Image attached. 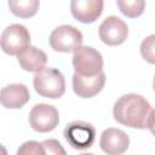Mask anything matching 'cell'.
<instances>
[{
	"mask_svg": "<svg viewBox=\"0 0 155 155\" xmlns=\"http://www.w3.org/2000/svg\"><path fill=\"white\" fill-rule=\"evenodd\" d=\"M130 145L128 136L120 128L109 127L101 134L99 147L107 155H121Z\"/></svg>",
	"mask_w": 155,
	"mask_h": 155,
	"instance_id": "9c48e42d",
	"label": "cell"
},
{
	"mask_svg": "<svg viewBox=\"0 0 155 155\" xmlns=\"http://www.w3.org/2000/svg\"><path fill=\"white\" fill-rule=\"evenodd\" d=\"M98 34L105 45L117 46L126 40L128 35V27L124 19L116 16H109L101 23Z\"/></svg>",
	"mask_w": 155,
	"mask_h": 155,
	"instance_id": "ba28073f",
	"label": "cell"
},
{
	"mask_svg": "<svg viewBox=\"0 0 155 155\" xmlns=\"http://www.w3.org/2000/svg\"><path fill=\"white\" fill-rule=\"evenodd\" d=\"M59 114L56 107L39 103L35 104L29 113V125L36 132H50L58 126Z\"/></svg>",
	"mask_w": 155,
	"mask_h": 155,
	"instance_id": "8992f818",
	"label": "cell"
},
{
	"mask_svg": "<svg viewBox=\"0 0 155 155\" xmlns=\"http://www.w3.org/2000/svg\"><path fill=\"white\" fill-rule=\"evenodd\" d=\"M105 84V74L102 71L93 76H84L78 73L73 75V90L81 98H91L98 94Z\"/></svg>",
	"mask_w": 155,
	"mask_h": 155,
	"instance_id": "30bf717a",
	"label": "cell"
},
{
	"mask_svg": "<svg viewBox=\"0 0 155 155\" xmlns=\"http://www.w3.org/2000/svg\"><path fill=\"white\" fill-rule=\"evenodd\" d=\"M30 98L29 90L23 84H11L1 90L0 101L2 107L7 109H19Z\"/></svg>",
	"mask_w": 155,
	"mask_h": 155,
	"instance_id": "7c38bea8",
	"label": "cell"
},
{
	"mask_svg": "<svg viewBox=\"0 0 155 155\" xmlns=\"http://www.w3.org/2000/svg\"><path fill=\"white\" fill-rule=\"evenodd\" d=\"M35 91L45 98L56 99L65 92V80L63 74L54 68H44L35 73L33 79Z\"/></svg>",
	"mask_w": 155,
	"mask_h": 155,
	"instance_id": "7a4b0ae2",
	"label": "cell"
},
{
	"mask_svg": "<svg viewBox=\"0 0 155 155\" xmlns=\"http://www.w3.org/2000/svg\"><path fill=\"white\" fill-rule=\"evenodd\" d=\"M50 46L57 52H71L79 48L82 44V34L73 25H59L50 34Z\"/></svg>",
	"mask_w": 155,
	"mask_h": 155,
	"instance_id": "5b68a950",
	"label": "cell"
},
{
	"mask_svg": "<svg viewBox=\"0 0 155 155\" xmlns=\"http://www.w3.org/2000/svg\"><path fill=\"white\" fill-rule=\"evenodd\" d=\"M73 67L80 75L93 76L103 71V57L91 46H80L74 51Z\"/></svg>",
	"mask_w": 155,
	"mask_h": 155,
	"instance_id": "3957f363",
	"label": "cell"
},
{
	"mask_svg": "<svg viewBox=\"0 0 155 155\" xmlns=\"http://www.w3.org/2000/svg\"><path fill=\"white\" fill-rule=\"evenodd\" d=\"M140 54L150 64H155V34L143 39L140 44Z\"/></svg>",
	"mask_w": 155,
	"mask_h": 155,
	"instance_id": "2e32d148",
	"label": "cell"
},
{
	"mask_svg": "<svg viewBox=\"0 0 155 155\" xmlns=\"http://www.w3.org/2000/svg\"><path fill=\"white\" fill-rule=\"evenodd\" d=\"M103 0H73L70 11L75 19L81 23L94 22L103 11Z\"/></svg>",
	"mask_w": 155,
	"mask_h": 155,
	"instance_id": "8fae6325",
	"label": "cell"
},
{
	"mask_svg": "<svg viewBox=\"0 0 155 155\" xmlns=\"http://www.w3.org/2000/svg\"><path fill=\"white\" fill-rule=\"evenodd\" d=\"M45 155H67L64 148L57 139H46L41 142Z\"/></svg>",
	"mask_w": 155,
	"mask_h": 155,
	"instance_id": "ac0fdd59",
	"label": "cell"
},
{
	"mask_svg": "<svg viewBox=\"0 0 155 155\" xmlns=\"http://www.w3.org/2000/svg\"><path fill=\"white\" fill-rule=\"evenodd\" d=\"M150 103L140 94L128 93L121 96L114 104V119L127 127L143 130L148 127L151 114Z\"/></svg>",
	"mask_w": 155,
	"mask_h": 155,
	"instance_id": "6da1fadb",
	"label": "cell"
},
{
	"mask_svg": "<svg viewBox=\"0 0 155 155\" xmlns=\"http://www.w3.org/2000/svg\"><path fill=\"white\" fill-rule=\"evenodd\" d=\"M153 88H154V91H155V76H154V80H153Z\"/></svg>",
	"mask_w": 155,
	"mask_h": 155,
	"instance_id": "ffe728a7",
	"label": "cell"
},
{
	"mask_svg": "<svg viewBox=\"0 0 155 155\" xmlns=\"http://www.w3.org/2000/svg\"><path fill=\"white\" fill-rule=\"evenodd\" d=\"M40 2L38 0H10L8 7L11 12L22 18H29L34 16L39 8Z\"/></svg>",
	"mask_w": 155,
	"mask_h": 155,
	"instance_id": "5bb4252c",
	"label": "cell"
},
{
	"mask_svg": "<svg viewBox=\"0 0 155 155\" xmlns=\"http://www.w3.org/2000/svg\"><path fill=\"white\" fill-rule=\"evenodd\" d=\"M16 155H45V151L41 143H38L35 140H28L19 145Z\"/></svg>",
	"mask_w": 155,
	"mask_h": 155,
	"instance_id": "e0dca14e",
	"label": "cell"
},
{
	"mask_svg": "<svg viewBox=\"0 0 155 155\" xmlns=\"http://www.w3.org/2000/svg\"><path fill=\"white\" fill-rule=\"evenodd\" d=\"M65 140L78 150H84L92 147L96 139L94 127L85 121H73L64 128Z\"/></svg>",
	"mask_w": 155,
	"mask_h": 155,
	"instance_id": "52a82bcc",
	"label": "cell"
},
{
	"mask_svg": "<svg viewBox=\"0 0 155 155\" xmlns=\"http://www.w3.org/2000/svg\"><path fill=\"white\" fill-rule=\"evenodd\" d=\"M116 5L121 13L130 18H136L140 16L145 8L144 0H117Z\"/></svg>",
	"mask_w": 155,
	"mask_h": 155,
	"instance_id": "9a60e30c",
	"label": "cell"
},
{
	"mask_svg": "<svg viewBox=\"0 0 155 155\" xmlns=\"http://www.w3.org/2000/svg\"><path fill=\"white\" fill-rule=\"evenodd\" d=\"M30 46L29 30L18 23L6 27L1 34V48L10 56H18Z\"/></svg>",
	"mask_w": 155,
	"mask_h": 155,
	"instance_id": "277c9868",
	"label": "cell"
},
{
	"mask_svg": "<svg viewBox=\"0 0 155 155\" xmlns=\"http://www.w3.org/2000/svg\"><path fill=\"white\" fill-rule=\"evenodd\" d=\"M148 128L155 136V109L151 110V114H150V117H149V122H148Z\"/></svg>",
	"mask_w": 155,
	"mask_h": 155,
	"instance_id": "d6986e66",
	"label": "cell"
},
{
	"mask_svg": "<svg viewBox=\"0 0 155 155\" xmlns=\"http://www.w3.org/2000/svg\"><path fill=\"white\" fill-rule=\"evenodd\" d=\"M17 59H18V64L23 70L30 73H38L45 68L47 62V56L42 50L35 46H29L17 56Z\"/></svg>",
	"mask_w": 155,
	"mask_h": 155,
	"instance_id": "4fadbf2b",
	"label": "cell"
},
{
	"mask_svg": "<svg viewBox=\"0 0 155 155\" xmlns=\"http://www.w3.org/2000/svg\"><path fill=\"white\" fill-rule=\"evenodd\" d=\"M80 155H93V154H91V153H84V154H80Z\"/></svg>",
	"mask_w": 155,
	"mask_h": 155,
	"instance_id": "44dd1931",
	"label": "cell"
}]
</instances>
